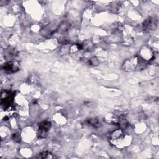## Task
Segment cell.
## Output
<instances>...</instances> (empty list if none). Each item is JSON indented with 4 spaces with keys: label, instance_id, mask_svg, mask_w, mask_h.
Masks as SVG:
<instances>
[{
    "label": "cell",
    "instance_id": "cell-1",
    "mask_svg": "<svg viewBox=\"0 0 159 159\" xmlns=\"http://www.w3.org/2000/svg\"><path fill=\"white\" fill-rule=\"evenodd\" d=\"M145 63L146 60L140 56H137L130 59L127 60L124 62L123 66L125 70L127 71H131L137 69H141L142 68H144L146 64Z\"/></svg>",
    "mask_w": 159,
    "mask_h": 159
},
{
    "label": "cell",
    "instance_id": "cell-2",
    "mask_svg": "<svg viewBox=\"0 0 159 159\" xmlns=\"http://www.w3.org/2000/svg\"><path fill=\"white\" fill-rule=\"evenodd\" d=\"M2 70L7 73H12L19 71L20 70V67L17 63L10 61L5 63L3 65Z\"/></svg>",
    "mask_w": 159,
    "mask_h": 159
},
{
    "label": "cell",
    "instance_id": "cell-3",
    "mask_svg": "<svg viewBox=\"0 0 159 159\" xmlns=\"http://www.w3.org/2000/svg\"><path fill=\"white\" fill-rule=\"evenodd\" d=\"M51 127V123L48 121H44L39 124V134L41 137H45L47 132Z\"/></svg>",
    "mask_w": 159,
    "mask_h": 159
},
{
    "label": "cell",
    "instance_id": "cell-4",
    "mask_svg": "<svg viewBox=\"0 0 159 159\" xmlns=\"http://www.w3.org/2000/svg\"><path fill=\"white\" fill-rule=\"evenodd\" d=\"M157 24V20L154 19L148 18V19H146V20L143 22V28L145 30H150L152 29H155Z\"/></svg>",
    "mask_w": 159,
    "mask_h": 159
},
{
    "label": "cell",
    "instance_id": "cell-5",
    "mask_svg": "<svg viewBox=\"0 0 159 159\" xmlns=\"http://www.w3.org/2000/svg\"><path fill=\"white\" fill-rule=\"evenodd\" d=\"M123 135V132L121 129H117L115 130L114 131H112L110 135H109V137L110 139L112 141H116L117 140H119V139H120Z\"/></svg>",
    "mask_w": 159,
    "mask_h": 159
},
{
    "label": "cell",
    "instance_id": "cell-6",
    "mask_svg": "<svg viewBox=\"0 0 159 159\" xmlns=\"http://www.w3.org/2000/svg\"><path fill=\"white\" fill-rule=\"evenodd\" d=\"M88 123L94 127H98L100 126V122L97 119H90L88 120Z\"/></svg>",
    "mask_w": 159,
    "mask_h": 159
},
{
    "label": "cell",
    "instance_id": "cell-7",
    "mask_svg": "<svg viewBox=\"0 0 159 159\" xmlns=\"http://www.w3.org/2000/svg\"><path fill=\"white\" fill-rule=\"evenodd\" d=\"M50 153H49L47 152H43L42 153H40L39 154V158H48V155H50Z\"/></svg>",
    "mask_w": 159,
    "mask_h": 159
},
{
    "label": "cell",
    "instance_id": "cell-8",
    "mask_svg": "<svg viewBox=\"0 0 159 159\" xmlns=\"http://www.w3.org/2000/svg\"><path fill=\"white\" fill-rule=\"evenodd\" d=\"M90 63L93 65H97L98 64V60L96 57H93L90 59Z\"/></svg>",
    "mask_w": 159,
    "mask_h": 159
}]
</instances>
